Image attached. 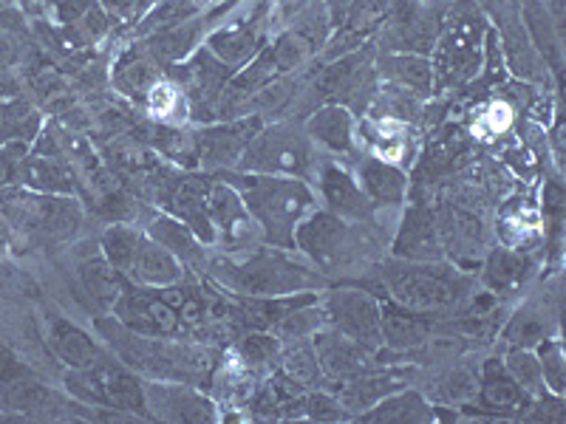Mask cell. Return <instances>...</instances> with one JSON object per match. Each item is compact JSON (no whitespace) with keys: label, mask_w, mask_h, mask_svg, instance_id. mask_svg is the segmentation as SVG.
Segmentation results:
<instances>
[{"label":"cell","mask_w":566,"mask_h":424,"mask_svg":"<svg viewBox=\"0 0 566 424\" xmlns=\"http://www.w3.org/2000/svg\"><path fill=\"white\" fill-rule=\"evenodd\" d=\"M224 181H230L239 190L261 235L277 250H292L295 226L301 224L303 215L312 210V201H315L310 187L303 184V179L241 173L224 176Z\"/></svg>","instance_id":"6da1fadb"},{"label":"cell","mask_w":566,"mask_h":424,"mask_svg":"<svg viewBox=\"0 0 566 424\" xmlns=\"http://www.w3.org/2000/svg\"><path fill=\"white\" fill-rule=\"evenodd\" d=\"M212 275L244 297H286L323 286V277L297 264L286 250H261L241 264H212Z\"/></svg>","instance_id":"7a4b0ae2"},{"label":"cell","mask_w":566,"mask_h":424,"mask_svg":"<svg viewBox=\"0 0 566 424\" xmlns=\"http://www.w3.org/2000/svg\"><path fill=\"white\" fill-rule=\"evenodd\" d=\"M382 283L397 306L417 311V315H437V311L453 309L468 289V277L459 275L453 266L442 264V261L394 264L382 272Z\"/></svg>","instance_id":"3957f363"},{"label":"cell","mask_w":566,"mask_h":424,"mask_svg":"<svg viewBox=\"0 0 566 424\" xmlns=\"http://www.w3.org/2000/svg\"><path fill=\"white\" fill-rule=\"evenodd\" d=\"M97 331L108 340L125 365L148 373L154 380H190L199 365L187 348L174 346L168 337L134 335L116 317H99Z\"/></svg>","instance_id":"277c9868"},{"label":"cell","mask_w":566,"mask_h":424,"mask_svg":"<svg viewBox=\"0 0 566 424\" xmlns=\"http://www.w3.org/2000/svg\"><path fill=\"white\" fill-rule=\"evenodd\" d=\"M65 388H69L71 396H77L85 405L148 416L145 382H139L134 368H128L125 362H114L103 357V360L88 368H69Z\"/></svg>","instance_id":"5b68a950"},{"label":"cell","mask_w":566,"mask_h":424,"mask_svg":"<svg viewBox=\"0 0 566 424\" xmlns=\"http://www.w3.org/2000/svg\"><path fill=\"white\" fill-rule=\"evenodd\" d=\"M0 215L14 230L52 241L71 239L83 224V210L74 195H43L27 187L0 193Z\"/></svg>","instance_id":"8992f818"},{"label":"cell","mask_w":566,"mask_h":424,"mask_svg":"<svg viewBox=\"0 0 566 424\" xmlns=\"http://www.w3.org/2000/svg\"><path fill=\"white\" fill-rule=\"evenodd\" d=\"M482 14L470 3H459L437 34V60H433V74H439L444 85H459L470 80L482 65V40H484Z\"/></svg>","instance_id":"52a82bcc"},{"label":"cell","mask_w":566,"mask_h":424,"mask_svg":"<svg viewBox=\"0 0 566 424\" xmlns=\"http://www.w3.org/2000/svg\"><path fill=\"white\" fill-rule=\"evenodd\" d=\"M312 161H315V156H312L310 136H303L297 125L277 123L258 130L255 139L241 153L239 168L241 173L306 179L312 170Z\"/></svg>","instance_id":"ba28073f"},{"label":"cell","mask_w":566,"mask_h":424,"mask_svg":"<svg viewBox=\"0 0 566 424\" xmlns=\"http://www.w3.org/2000/svg\"><path fill=\"white\" fill-rule=\"evenodd\" d=\"M292 246L312 257L323 272H335L337 266H346L352 261L357 239L335 212H312L310 219L295 226Z\"/></svg>","instance_id":"9c48e42d"},{"label":"cell","mask_w":566,"mask_h":424,"mask_svg":"<svg viewBox=\"0 0 566 424\" xmlns=\"http://www.w3.org/2000/svg\"><path fill=\"white\" fill-rule=\"evenodd\" d=\"M380 306L382 303L377 297L357 289H337L323 300L326 326L337 328L340 335L352 337L354 342H360L374 353L382 348Z\"/></svg>","instance_id":"30bf717a"},{"label":"cell","mask_w":566,"mask_h":424,"mask_svg":"<svg viewBox=\"0 0 566 424\" xmlns=\"http://www.w3.org/2000/svg\"><path fill=\"white\" fill-rule=\"evenodd\" d=\"M114 317L128 331L142 337H176L181 335V322L170 303L148 286H128L123 297L114 303Z\"/></svg>","instance_id":"8fae6325"},{"label":"cell","mask_w":566,"mask_h":424,"mask_svg":"<svg viewBox=\"0 0 566 424\" xmlns=\"http://www.w3.org/2000/svg\"><path fill=\"white\" fill-rule=\"evenodd\" d=\"M145 405H148V416L161 418V422H219V413L210 399L179 382H145Z\"/></svg>","instance_id":"7c38bea8"},{"label":"cell","mask_w":566,"mask_h":424,"mask_svg":"<svg viewBox=\"0 0 566 424\" xmlns=\"http://www.w3.org/2000/svg\"><path fill=\"white\" fill-rule=\"evenodd\" d=\"M264 128L261 116H244V119H232V123L205 128L196 134V156L199 165L205 168H232L239 165L241 153L247 150L258 130Z\"/></svg>","instance_id":"4fadbf2b"},{"label":"cell","mask_w":566,"mask_h":424,"mask_svg":"<svg viewBox=\"0 0 566 424\" xmlns=\"http://www.w3.org/2000/svg\"><path fill=\"white\" fill-rule=\"evenodd\" d=\"M207 210H210L216 235H221V241L230 244L232 250L247 246L255 239V219H252L244 199H241L239 190H235L230 181H210V190H207Z\"/></svg>","instance_id":"5bb4252c"},{"label":"cell","mask_w":566,"mask_h":424,"mask_svg":"<svg viewBox=\"0 0 566 424\" xmlns=\"http://www.w3.org/2000/svg\"><path fill=\"white\" fill-rule=\"evenodd\" d=\"M312 348L317 353V365H321L323 380L346 382L357 373L368 371L371 365L374 351L363 348L360 342H354L352 337L340 335L337 328L323 326L312 335Z\"/></svg>","instance_id":"9a60e30c"},{"label":"cell","mask_w":566,"mask_h":424,"mask_svg":"<svg viewBox=\"0 0 566 424\" xmlns=\"http://www.w3.org/2000/svg\"><path fill=\"white\" fill-rule=\"evenodd\" d=\"M394 255L399 261H413V264L442 261V232H439V221L431 210L408 206L406 219H402V224L397 230V239H394Z\"/></svg>","instance_id":"2e32d148"},{"label":"cell","mask_w":566,"mask_h":424,"mask_svg":"<svg viewBox=\"0 0 566 424\" xmlns=\"http://www.w3.org/2000/svg\"><path fill=\"white\" fill-rule=\"evenodd\" d=\"M476 407L482 413H493V416H515L524 407H530L533 396L518 388V382L510 377L502 360H488L479 373V388H476Z\"/></svg>","instance_id":"e0dca14e"},{"label":"cell","mask_w":566,"mask_h":424,"mask_svg":"<svg viewBox=\"0 0 566 424\" xmlns=\"http://www.w3.org/2000/svg\"><path fill=\"white\" fill-rule=\"evenodd\" d=\"M18 187H27L32 193L43 195H74L77 193V173L63 156H43L29 153L20 159L18 173H14Z\"/></svg>","instance_id":"ac0fdd59"},{"label":"cell","mask_w":566,"mask_h":424,"mask_svg":"<svg viewBox=\"0 0 566 424\" xmlns=\"http://www.w3.org/2000/svg\"><path fill=\"white\" fill-rule=\"evenodd\" d=\"M130 283L136 286H148V289H161V286H170V283H181L185 277V264L179 257L170 255L165 246L156 244L154 239L142 235L139 250L134 255V264L125 272Z\"/></svg>","instance_id":"d6986e66"},{"label":"cell","mask_w":566,"mask_h":424,"mask_svg":"<svg viewBox=\"0 0 566 424\" xmlns=\"http://www.w3.org/2000/svg\"><path fill=\"white\" fill-rule=\"evenodd\" d=\"M321 193L323 199H326L328 212H335L340 219H371L374 204L368 201V195L363 193V187L357 184L346 170L335 168V165H326V168L321 170Z\"/></svg>","instance_id":"ffe728a7"},{"label":"cell","mask_w":566,"mask_h":424,"mask_svg":"<svg viewBox=\"0 0 566 424\" xmlns=\"http://www.w3.org/2000/svg\"><path fill=\"white\" fill-rule=\"evenodd\" d=\"M380 335L382 346L391 351H417L431 340V322L424 320V315L408 311L388 300L380 306Z\"/></svg>","instance_id":"44dd1931"},{"label":"cell","mask_w":566,"mask_h":424,"mask_svg":"<svg viewBox=\"0 0 566 424\" xmlns=\"http://www.w3.org/2000/svg\"><path fill=\"white\" fill-rule=\"evenodd\" d=\"M261 49H264L261 20H244L241 26L219 29V32H212L210 40H207V52L212 57H219L224 65H230V68L247 65Z\"/></svg>","instance_id":"7402d4cb"},{"label":"cell","mask_w":566,"mask_h":424,"mask_svg":"<svg viewBox=\"0 0 566 424\" xmlns=\"http://www.w3.org/2000/svg\"><path fill=\"white\" fill-rule=\"evenodd\" d=\"M45 342H49L52 353L65 368H88L97 360H103V351H99L97 342L91 340L83 328L63 320V317H54V320L49 322Z\"/></svg>","instance_id":"603a6c76"},{"label":"cell","mask_w":566,"mask_h":424,"mask_svg":"<svg viewBox=\"0 0 566 424\" xmlns=\"http://www.w3.org/2000/svg\"><path fill=\"white\" fill-rule=\"evenodd\" d=\"M207 20L210 18H201V14H196V18L185 20V23L159 29V32H154L148 38V43H145V52H148L159 65L181 63L187 54L193 52V45L199 43L201 32L207 29Z\"/></svg>","instance_id":"cb8c5ba5"},{"label":"cell","mask_w":566,"mask_h":424,"mask_svg":"<svg viewBox=\"0 0 566 424\" xmlns=\"http://www.w3.org/2000/svg\"><path fill=\"white\" fill-rule=\"evenodd\" d=\"M360 422H380V424H424L433 422V407L424 402L422 393L417 391H394L382 396L377 405L360 413Z\"/></svg>","instance_id":"d4e9b609"},{"label":"cell","mask_w":566,"mask_h":424,"mask_svg":"<svg viewBox=\"0 0 566 424\" xmlns=\"http://www.w3.org/2000/svg\"><path fill=\"white\" fill-rule=\"evenodd\" d=\"M363 193L368 195L371 204H402L408 193V179L406 173L391 165V161L382 159H366L360 165V181Z\"/></svg>","instance_id":"484cf974"},{"label":"cell","mask_w":566,"mask_h":424,"mask_svg":"<svg viewBox=\"0 0 566 424\" xmlns=\"http://www.w3.org/2000/svg\"><path fill=\"white\" fill-rule=\"evenodd\" d=\"M148 239H154L156 244L165 246L170 255H176L181 264H201L205 261V244L196 239V232L179 221L170 212H161L148 224Z\"/></svg>","instance_id":"4316f807"},{"label":"cell","mask_w":566,"mask_h":424,"mask_svg":"<svg viewBox=\"0 0 566 424\" xmlns=\"http://www.w3.org/2000/svg\"><path fill=\"white\" fill-rule=\"evenodd\" d=\"M306 136L335 153H348L354 145V119L346 105H323L306 123Z\"/></svg>","instance_id":"83f0119b"},{"label":"cell","mask_w":566,"mask_h":424,"mask_svg":"<svg viewBox=\"0 0 566 424\" xmlns=\"http://www.w3.org/2000/svg\"><path fill=\"white\" fill-rule=\"evenodd\" d=\"M555 331V311L547 303L530 300L510 317L504 328V340L513 348H535L541 340H547Z\"/></svg>","instance_id":"f1b7e54d"},{"label":"cell","mask_w":566,"mask_h":424,"mask_svg":"<svg viewBox=\"0 0 566 424\" xmlns=\"http://www.w3.org/2000/svg\"><path fill=\"white\" fill-rule=\"evenodd\" d=\"M80 283H83L85 295L97 303V306H103V309H114V303L130 286L128 277L116 269V266H111L103 257V252L80 264Z\"/></svg>","instance_id":"f546056e"},{"label":"cell","mask_w":566,"mask_h":424,"mask_svg":"<svg viewBox=\"0 0 566 424\" xmlns=\"http://www.w3.org/2000/svg\"><path fill=\"white\" fill-rule=\"evenodd\" d=\"M303 391H306V388L292 382L290 377L275 373V377L266 380L264 385H261V391L255 393L252 411H255L258 416L266 418L295 416V413H303V407H306V393Z\"/></svg>","instance_id":"4dcf8cb0"},{"label":"cell","mask_w":566,"mask_h":424,"mask_svg":"<svg viewBox=\"0 0 566 424\" xmlns=\"http://www.w3.org/2000/svg\"><path fill=\"white\" fill-rule=\"evenodd\" d=\"M402 388V380L397 373H357L352 380H346V385L340 388L337 399L346 413H366L368 407L377 405L382 396L399 391Z\"/></svg>","instance_id":"1f68e13d"},{"label":"cell","mask_w":566,"mask_h":424,"mask_svg":"<svg viewBox=\"0 0 566 424\" xmlns=\"http://www.w3.org/2000/svg\"><path fill=\"white\" fill-rule=\"evenodd\" d=\"M380 74L399 91H413V94H428L433 88V65L424 54H388L380 63Z\"/></svg>","instance_id":"d6a6232c"},{"label":"cell","mask_w":566,"mask_h":424,"mask_svg":"<svg viewBox=\"0 0 566 424\" xmlns=\"http://www.w3.org/2000/svg\"><path fill=\"white\" fill-rule=\"evenodd\" d=\"M439 14H431V9L411 7L399 14L397 20V49L408 54H428L433 52L439 34Z\"/></svg>","instance_id":"836d02e7"},{"label":"cell","mask_w":566,"mask_h":424,"mask_svg":"<svg viewBox=\"0 0 566 424\" xmlns=\"http://www.w3.org/2000/svg\"><path fill=\"white\" fill-rule=\"evenodd\" d=\"M161 77V65L148 52H130L119 60L114 71V85L128 97L145 99L150 85Z\"/></svg>","instance_id":"e575fe53"},{"label":"cell","mask_w":566,"mask_h":424,"mask_svg":"<svg viewBox=\"0 0 566 424\" xmlns=\"http://www.w3.org/2000/svg\"><path fill=\"white\" fill-rule=\"evenodd\" d=\"M530 261L522 252L513 250H493L488 257V266H484V283L495 292L515 289L518 283L527 277Z\"/></svg>","instance_id":"d590c367"},{"label":"cell","mask_w":566,"mask_h":424,"mask_svg":"<svg viewBox=\"0 0 566 424\" xmlns=\"http://www.w3.org/2000/svg\"><path fill=\"white\" fill-rule=\"evenodd\" d=\"M277 362H281L283 377H290V380L297 382L301 388H312L323 382V373L321 365H317V353L315 348H312V340H295V346L286 348L283 353H277Z\"/></svg>","instance_id":"8d00e7d4"},{"label":"cell","mask_w":566,"mask_h":424,"mask_svg":"<svg viewBox=\"0 0 566 424\" xmlns=\"http://www.w3.org/2000/svg\"><path fill=\"white\" fill-rule=\"evenodd\" d=\"M145 232L134 230V226H125V224H114L103 232V239H99V252L103 257L108 261L111 266L116 269L128 272L130 264H134V255L139 250V241Z\"/></svg>","instance_id":"74e56055"},{"label":"cell","mask_w":566,"mask_h":424,"mask_svg":"<svg viewBox=\"0 0 566 424\" xmlns=\"http://www.w3.org/2000/svg\"><path fill=\"white\" fill-rule=\"evenodd\" d=\"M145 103H148L150 114L159 119L161 125H179L185 123L187 116V97L179 85H174L170 80H156L150 85V91L145 94Z\"/></svg>","instance_id":"f35d334b"},{"label":"cell","mask_w":566,"mask_h":424,"mask_svg":"<svg viewBox=\"0 0 566 424\" xmlns=\"http://www.w3.org/2000/svg\"><path fill=\"white\" fill-rule=\"evenodd\" d=\"M323 326H326V311H323V306L303 303V306H297V309L286 311V315L272 326V335H275L277 340L295 342V340H306V337H312L317 328Z\"/></svg>","instance_id":"ab89813d"},{"label":"cell","mask_w":566,"mask_h":424,"mask_svg":"<svg viewBox=\"0 0 566 424\" xmlns=\"http://www.w3.org/2000/svg\"><path fill=\"white\" fill-rule=\"evenodd\" d=\"M535 357H538L541 377H544V388L549 393H566V360H564V346L558 337H547L535 346Z\"/></svg>","instance_id":"60d3db41"},{"label":"cell","mask_w":566,"mask_h":424,"mask_svg":"<svg viewBox=\"0 0 566 424\" xmlns=\"http://www.w3.org/2000/svg\"><path fill=\"white\" fill-rule=\"evenodd\" d=\"M504 368L510 371L518 388L527 391L530 396H538L544 393V377H541V365H538V357H535L533 348H510L507 360H504Z\"/></svg>","instance_id":"b9f144b4"},{"label":"cell","mask_w":566,"mask_h":424,"mask_svg":"<svg viewBox=\"0 0 566 424\" xmlns=\"http://www.w3.org/2000/svg\"><path fill=\"white\" fill-rule=\"evenodd\" d=\"M3 402H7L12 411L29 413V411H40V407L49 405V402H52V393L32 380H14V382H9L7 393H3Z\"/></svg>","instance_id":"7bdbcfd3"},{"label":"cell","mask_w":566,"mask_h":424,"mask_svg":"<svg viewBox=\"0 0 566 424\" xmlns=\"http://www.w3.org/2000/svg\"><path fill=\"white\" fill-rule=\"evenodd\" d=\"M241 357L252 365H264V362L277 360L281 353V340L275 335H250L241 340Z\"/></svg>","instance_id":"ee69618b"},{"label":"cell","mask_w":566,"mask_h":424,"mask_svg":"<svg viewBox=\"0 0 566 424\" xmlns=\"http://www.w3.org/2000/svg\"><path fill=\"white\" fill-rule=\"evenodd\" d=\"M476 388H479V373L459 365L442 380V396L448 399V402H464V399H470L473 393H476Z\"/></svg>","instance_id":"f6af8a7d"},{"label":"cell","mask_w":566,"mask_h":424,"mask_svg":"<svg viewBox=\"0 0 566 424\" xmlns=\"http://www.w3.org/2000/svg\"><path fill=\"white\" fill-rule=\"evenodd\" d=\"M303 413H306L310 418H315V422H340V418H346L340 399L323 391L306 396V407H303Z\"/></svg>","instance_id":"bcb514c9"},{"label":"cell","mask_w":566,"mask_h":424,"mask_svg":"<svg viewBox=\"0 0 566 424\" xmlns=\"http://www.w3.org/2000/svg\"><path fill=\"white\" fill-rule=\"evenodd\" d=\"M52 7L63 26H80L97 9V0H52Z\"/></svg>","instance_id":"7dc6e473"},{"label":"cell","mask_w":566,"mask_h":424,"mask_svg":"<svg viewBox=\"0 0 566 424\" xmlns=\"http://www.w3.org/2000/svg\"><path fill=\"white\" fill-rule=\"evenodd\" d=\"M176 315H179L181 331H185V328H199V326H205L207 306H205V300L196 295V292H187L185 300H181L179 309H176Z\"/></svg>","instance_id":"c3c4849f"},{"label":"cell","mask_w":566,"mask_h":424,"mask_svg":"<svg viewBox=\"0 0 566 424\" xmlns=\"http://www.w3.org/2000/svg\"><path fill=\"white\" fill-rule=\"evenodd\" d=\"M23 377H29L27 365H23L7 346H0V382L9 385V382L23 380Z\"/></svg>","instance_id":"681fc988"},{"label":"cell","mask_w":566,"mask_h":424,"mask_svg":"<svg viewBox=\"0 0 566 424\" xmlns=\"http://www.w3.org/2000/svg\"><path fill=\"white\" fill-rule=\"evenodd\" d=\"M510 119H513V110H510V105H504V103H493L482 116V123L488 125V130L493 136L504 134L510 125Z\"/></svg>","instance_id":"f907efd6"},{"label":"cell","mask_w":566,"mask_h":424,"mask_svg":"<svg viewBox=\"0 0 566 424\" xmlns=\"http://www.w3.org/2000/svg\"><path fill=\"white\" fill-rule=\"evenodd\" d=\"M18 60H20L18 40H14L9 32H0V71L12 68Z\"/></svg>","instance_id":"816d5d0a"},{"label":"cell","mask_w":566,"mask_h":424,"mask_svg":"<svg viewBox=\"0 0 566 424\" xmlns=\"http://www.w3.org/2000/svg\"><path fill=\"white\" fill-rule=\"evenodd\" d=\"M105 3L119 14H130L136 9V0H105Z\"/></svg>","instance_id":"f5cc1de1"},{"label":"cell","mask_w":566,"mask_h":424,"mask_svg":"<svg viewBox=\"0 0 566 424\" xmlns=\"http://www.w3.org/2000/svg\"><path fill=\"white\" fill-rule=\"evenodd\" d=\"M544 3H547L549 12H553V18L560 23V18H564V0H544Z\"/></svg>","instance_id":"db71d44e"}]
</instances>
